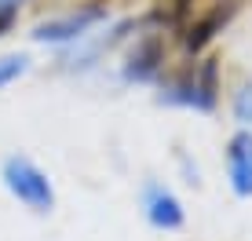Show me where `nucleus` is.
I'll return each instance as SVG.
<instances>
[{"instance_id": "nucleus-11", "label": "nucleus", "mask_w": 252, "mask_h": 241, "mask_svg": "<svg viewBox=\"0 0 252 241\" xmlns=\"http://www.w3.org/2000/svg\"><path fill=\"white\" fill-rule=\"evenodd\" d=\"M11 26H15V11H0V37H4Z\"/></svg>"}, {"instance_id": "nucleus-9", "label": "nucleus", "mask_w": 252, "mask_h": 241, "mask_svg": "<svg viewBox=\"0 0 252 241\" xmlns=\"http://www.w3.org/2000/svg\"><path fill=\"white\" fill-rule=\"evenodd\" d=\"M230 110H234V120H238L241 128H249V132H252V77H245V81L238 84Z\"/></svg>"}, {"instance_id": "nucleus-8", "label": "nucleus", "mask_w": 252, "mask_h": 241, "mask_svg": "<svg viewBox=\"0 0 252 241\" xmlns=\"http://www.w3.org/2000/svg\"><path fill=\"white\" fill-rule=\"evenodd\" d=\"M238 7H241L238 0H212V7H208V11H205L194 26H190V30H187V37H183V44H187L190 55L205 51V48H208V40H212L216 33H220L223 26H227V22L234 19V11H238Z\"/></svg>"}, {"instance_id": "nucleus-12", "label": "nucleus", "mask_w": 252, "mask_h": 241, "mask_svg": "<svg viewBox=\"0 0 252 241\" xmlns=\"http://www.w3.org/2000/svg\"><path fill=\"white\" fill-rule=\"evenodd\" d=\"M26 0H0V11H19Z\"/></svg>"}, {"instance_id": "nucleus-7", "label": "nucleus", "mask_w": 252, "mask_h": 241, "mask_svg": "<svg viewBox=\"0 0 252 241\" xmlns=\"http://www.w3.org/2000/svg\"><path fill=\"white\" fill-rule=\"evenodd\" d=\"M227 176H230V190L238 197H252V132L249 128L234 132L227 143Z\"/></svg>"}, {"instance_id": "nucleus-4", "label": "nucleus", "mask_w": 252, "mask_h": 241, "mask_svg": "<svg viewBox=\"0 0 252 241\" xmlns=\"http://www.w3.org/2000/svg\"><path fill=\"white\" fill-rule=\"evenodd\" d=\"M161 70H164V40L158 33L139 37L132 51L125 55V62H121V77L128 84H150L161 77Z\"/></svg>"}, {"instance_id": "nucleus-10", "label": "nucleus", "mask_w": 252, "mask_h": 241, "mask_svg": "<svg viewBox=\"0 0 252 241\" xmlns=\"http://www.w3.org/2000/svg\"><path fill=\"white\" fill-rule=\"evenodd\" d=\"M30 70V55H0V88H7V84H15L19 77Z\"/></svg>"}, {"instance_id": "nucleus-3", "label": "nucleus", "mask_w": 252, "mask_h": 241, "mask_svg": "<svg viewBox=\"0 0 252 241\" xmlns=\"http://www.w3.org/2000/svg\"><path fill=\"white\" fill-rule=\"evenodd\" d=\"M106 22V7L102 4H81L66 15H55V19H44L33 26L30 37L37 44H77L92 33V26Z\"/></svg>"}, {"instance_id": "nucleus-1", "label": "nucleus", "mask_w": 252, "mask_h": 241, "mask_svg": "<svg viewBox=\"0 0 252 241\" xmlns=\"http://www.w3.org/2000/svg\"><path fill=\"white\" fill-rule=\"evenodd\" d=\"M158 102L197 110V114H212L216 102H220V62H216V59L190 62L187 70H179L176 77H168V81L161 84Z\"/></svg>"}, {"instance_id": "nucleus-6", "label": "nucleus", "mask_w": 252, "mask_h": 241, "mask_svg": "<svg viewBox=\"0 0 252 241\" xmlns=\"http://www.w3.org/2000/svg\"><path fill=\"white\" fill-rule=\"evenodd\" d=\"M143 216L158 230H179L187 223L183 201H179L164 183H158V179H146L143 183Z\"/></svg>"}, {"instance_id": "nucleus-2", "label": "nucleus", "mask_w": 252, "mask_h": 241, "mask_svg": "<svg viewBox=\"0 0 252 241\" xmlns=\"http://www.w3.org/2000/svg\"><path fill=\"white\" fill-rule=\"evenodd\" d=\"M0 179H4V190L15 197V201H22L30 212H37V216H48L51 209H55V186H51L48 172L37 165V161H30L26 153H11V157L4 161V168H0Z\"/></svg>"}, {"instance_id": "nucleus-5", "label": "nucleus", "mask_w": 252, "mask_h": 241, "mask_svg": "<svg viewBox=\"0 0 252 241\" xmlns=\"http://www.w3.org/2000/svg\"><path fill=\"white\" fill-rule=\"evenodd\" d=\"M128 30H135V22L132 19H125V22H117V26H110L106 33H99V37H84V40H77V48L73 51H66L63 55V70L69 73H81V70H92L95 62H99L102 55H110L121 40L128 37Z\"/></svg>"}]
</instances>
